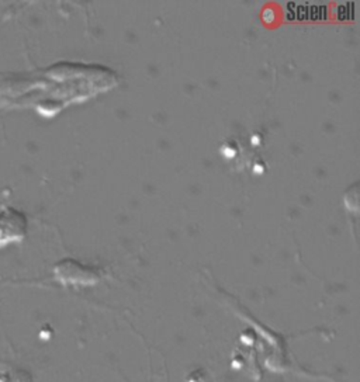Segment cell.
<instances>
[{"instance_id":"7a4b0ae2","label":"cell","mask_w":360,"mask_h":382,"mask_svg":"<svg viewBox=\"0 0 360 382\" xmlns=\"http://www.w3.org/2000/svg\"><path fill=\"white\" fill-rule=\"evenodd\" d=\"M55 274L64 283H93L96 276L74 260H63L55 266Z\"/></svg>"},{"instance_id":"6da1fadb","label":"cell","mask_w":360,"mask_h":382,"mask_svg":"<svg viewBox=\"0 0 360 382\" xmlns=\"http://www.w3.org/2000/svg\"><path fill=\"white\" fill-rule=\"evenodd\" d=\"M27 232V218L15 208L0 211V246L20 240Z\"/></svg>"}]
</instances>
